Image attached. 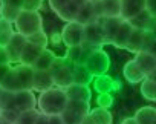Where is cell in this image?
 <instances>
[{"instance_id": "cell-1", "label": "cell", "mask_w": 156, "mask_h": 124, "mask_svg": "<svg viewBox=\"0 0 156 124\" xmlns=\"http://www.w3.org/2000/svg\"><path fill=\"white\" fill-rule=\"evenodd\" d=\"M67 95L64 89L60 87H51L44 92H40L37 98L38 110L44 115H61V112L67 106Z\"/></svg>"}, {"instance_id": "cell-2", "label": "cell", "mask_w": 156, "mask_h": 124, "mask_svg": "<svg viewBox=\"0 0 156 124\" xmlns=\"http://www.w3.org/2000/svg\"><path fill=\"white\" fill-rule=\"evenodd\" d=\"M14 29H16V32H19L25 37H29L43 29V19L38 11L22 9L17 20L14 22Z\"/></svg>"}, {"instance_id": "cell-3", "label": "cell", "mask_w": 156, "mask_h": 124, "mask_svg": "<svg viewBox=\"0 0 156 124\" xmlns=\"http://www.w3.org/2000/svg\"><path fill=\"white\" fill-rule=\"evenodd\" d=\"M73 68L75 65H70L64 57H57L49 69L54 80V86L60 89H66L67 86H70L73 83Z\"/></svg>"}, {"instance_id": "cell-4", "label": "cell", "mask_w": 156, "mask_h": 124, "mask_svg": "<svg viewBox=\"0 0 156 124\" xmlns=\"http://www.w3.org/2000/svg\"><path fill=\"white\" fill-rule=\"evenodd\" d=\"M89 112H90V103L69 100L66 109L61 112V119L64 124H81L83 118L89 115Z\"/></svg>"}, {"instance_id": "cell-5", "label": "cell", "mask_w": 156, "mask_h": 124, "mask_svg": "<svg viewBox=\"0 0 156 124\" xmlns=\"http://www.w3.org/2000/svg\"><path fill=\"white\" fill-rule=\"evenodd\" d=\"M84 66L87 68V71L94 75V77H100V75H104L109 68H110V57L106 51H103L101 48L100 49H95L89 54V57L86 58L84 61Z\"/></svg>"}, {"instance_id": "cell-6", "label": "cell", "mask_w": 156, "mask_h": 124, "mask_svg": "<svg viewBox=\"0 0 156 124\" xmlns=\"http://www.w3.org/2000/svg\"><path fill=\"white\" fill-rule=\"evenodd\" d=\"M61 41L67 48L81 46L84 41V26L78 22H69L61 29Z\"/></svg>"}, {"instance_id": "cell-7", "label": "cell", "mask_w": 156, "mask_h": 124, "mask_svg": "<svg viewBox=\"0 0 156 124\" xmlns=\"http://www.w3.org/2000/svg\"><path fill=\"white\" fill-rule=\"evenodd\" d=\"M51 9L66 23L75 22L80 6L73 3V0H49Z\"/></svg>"}, {"instance_id": "cell-8", "label": "cell", "mask_w": 156, "mask_h": 124, "mask_svg": "<svg viewBox=\"0 0 156 124\" xmlns=\"http://www.w3.org/2000/svg\"><path fill=\"white\" fill-rule=\"evenodd\" d=\"M84 43L90 44L95 49H100L103 44H106V38H104V32H103L100 19L97 22L84 25Z\"/></svg>"}, {"instance_id": "cell-9", "label": "cell", "mask_w": 156, "mask_h": 124, "mask_svg": "<svg viewBox=\"0 0 156 124\" xmlns=\"http://www.w3.org/2000/svg\"><path fill=\"white\" fill-rule=\"evenodd\" d=\"M154 37L153 32L150 31H141V29H133L132 34H130V38L126 44V49L129 52H133V54H138L141 51L145 49V46L148 44V41Z\"/></svg>"}, {"instance_id": "cell-10", "label": "cell", "mask_w": 156, "mask_h": 124, "mask_svg": "<svg viewBox=\"0 0 156 124\" xmlns=\"http://www.w3.org/2000/svg\"><path fill=\"white\" fill-rule=\"evenodd\" d=\"M25 44H26V37L19 34V32H14L9 43L5 46L8 54H9V58H11V65L12 63H20V55H22V51H23Z\"/></svg>"}, {"instance_id": "cell-11", "label": "cell", "mask_w": 156, "mask_h": 124, "mask_svg": "<svg viewBox=\"0 0 156 124\" xmlns=\"http://www.w3.org/2000/svg\"><path fill=\"white\" fill-rule=\"evenodd\" d=\"M127 22L133 26V29L150 31V32H153V31H154V26H156V19H154L147 9H144L142 12H139L138 16H135L133 19H130V20H127Z\"/></svg>"}, {"instance_id": "cell-12", "label": "cell", "mask_w": 156, "mask_h": 124, "mask_svg": "<svg viewBox=\"0 0 156 124\" xmlns=\"http://www.w3.org/2000/svg\"><path fill=\"white\" fill-rule=\"evenodd\" d=\"M145 9V0H121V19L130 20Z\"/></svg>"}, {"instance_id": "cell-13", "label": "cell", "mask_w": 156, "mask_h": 124, "mask_svg": "<svg viewBox=\"0 0 156 124\" xmlns=\"http://www.w3.org/2000/svg\"><path fill=\"white\" fill-rule=\"evenodd\" d=\"M16 107L20 112L37 109V98L34 95V90H19L16 94Z\"/></svg>"}, {"instance_id": "cell-14", "label": "cell", "mask_w": 156, "mask_h": 124, "mask_svg": "<svg viewBox=\"0 0 156 124\" xmlns=\"http://www.w3.org/2000/svg\"><path fill=\"white\" fill-rule=\"evenodd\" d=\"M100 23H101V28H103V32H104V38H106V44L112 43L113 37L116 35L121 23H122V19L121 17H103L100 19Z\"/></svg>"}, {"instance_id": "cell-15", "label": "cell", "mask_w": 156, "mask_h": 124, "mask_svg": "<svg viewBox=\"0 0 156 124\" xmlns=\"http://www.w3.org/2000/svg\"><path fill=\"white\" fill-rule=\"evenodd\" d=\"M133 60L136 61V65L141 68V71L145 74V77H148L156 69V57L151 55L147 51H141V52L135 54V58Z\"/></svg>"}, {"instance_id": "cell-16", "label": "cell", "mask_w": 156, "mask_h": 124, "mask_svg": "<svg viewBox=\"0 0 156 124\" xmlns=\"http://www.w3.org/2000/svg\"><path fill=\"white\" fill-rule=\"evenodd\" d=\"M64 90H66V95H67L69 100L87 101V103H90V100H92V90L89 89V86H83V84H75V83H72V84L67 86Z\"/></svg>"}, {"instance_id": "cell-17", "label": "cell", "mask_w": 156, "mask_h": 124, "mask_svg": "<svg viewBox=\"0 0 156 124\" xmlns=\"http://www.w3.org/2000/svg\"><path fill=\"white\" fill-rule=\"evenodd\" d=\"M122 75L124 78L130 83V84H136V83H141L144 78H145V74L141 71V68L136 65L135 60H130L124 65L122 68Z\"/></svg>"}, {"instance_id": "cell-18", "label": "cell", "mask_w": 156, "mask_h": 124, "mask_svg": "<svg viewBox=\"0 0 156 124\" xmlns=\"http://www.w3.org/2000/svg\"><path fill=\"white\" fill-rule=\"evenodd\" d=\"M54 87V80L49 71H34V81H32V90L44 92L48 89Z\"/></svg>"}, {"instance_id": "cell-19", "label": "cell", "mask_w": 156, "mask_h": 124, "mask_svg": "<svg viewBox=\"0 0 156 124\" xmlns=\"http://www.w3.org/2000/svg\"><path fill=\"white\" fill-rule=\"evenodd\" d=\"M44 49L37 46V44H32L26 40V44L22 51V55H20V65H26V66H32L37 58L40 57V54L43 52Z\"/></svg>"}, {"instance_id": "cell-20", "label": "cell", "mask_w": 156, "mask_h": 124, "mask_svg": "<svg viewBox=\"0 0 156 124\" xmlns=\"http://www.w3.org/2000/svg\"><path fill=\"white\" fill-rule=\"evenodd\" d=\"M97 20H98V17H97V12H95V5H94V2H90V0L80 6L78 14H76V19H75V22L81 23L83 26L89 25L92 22H97Z\"/></svg>"}, {"instance_id": "cell-21", "label": "cell", "mask_w": 156, "mask_h": 124, "mask_svg": "<svg viewBox=\"0 0 156 124\" xmlns=\"http://www.w3.org/2000/svg\"><path fill=\"white\" fill-rule=\"evenodd\" d=\"M132 31H133V26L127 20H122V23H121V26H119V29H118V32L113 37V40H112L110 44L115 46V48H118V49H126V44H127V41L130 38Z\"/></svg>"}, {"instance_id": "cell-22", "label": "cell", "mask_w": 156, "mask_h": 124, "mask_svg": "<svg viewBox=\"0 0 156 124\" xmlns=\"http://www.w3.org/2000/svg\"><path fill=\"white\" fill-rule=\"evenodd\" d=\"M14 69L17 71L19 80H20V83H22V89H25V90H32L34 68H32V66H26V65H19V66H14Z\"/></svg>"}, {"instance_id": "cell-23", "label": "cell", "mask_w": 156, "mask_h": 124, "mask_svg": "<svg viewBox=\"0 0 156 124\" xmlns=\"http://www.w3.org/2000/svg\"><path fill=\"white\" fill-rule=\"evenodd\" d=\"M0 87H2L3 90L14 92V94H17L19 90H23L22 89V83L19 80V75H17V71L14 68H11V71L6 74V77L3 78V81L0 83Z\"/></svg>"}, {"instance_id": "cell-24", "label": "cell", "mask_w": 156, "mask_h": 124, "mask_svg": "<svg viewBox=\"0 0 156 124\" xmlns=\"http://www.w3.org/2000/svg\"><path fill=\"white\" fill-rule=\"evenodd\" d=\"M55 58H57V55H55L51 49L46 48V49L40 54V57L37 58V61L32 65V68H34V71H49Z\"/></svg>"}, {"instance_id": "cell-25", "label": "cell", "mask_w": 156, "mask_h": 124, "mask_svg": "<svg viewBox=\"0 0 156 124\" xmlns=\"http://www.w3.org/2000/svg\"><path fill=\"white\" fill-rule=\"evenodd\" d=\"M103 17H121V0H101Z\"/></svg>"}, {"instance_id": "cell-26", "label": "cell", "mask_w": 156, "mask_h": 124, "mask_svg": "<svg viewBox=\"0 0 156 124\" xmlns=\"http://www.w3.org/2000/svg\"><path fill=\"white\" fill-rule=\"evenodd\" d=\"M92 81H94V75L87 71V68L84 65H76L73 68V83L75 84L89 86Z\"/></svg>"}, {"instance_id": "cell-27", "label": "cell", "mask_w": 156, "mask_h": 124, "mask_svg": "<svg viewBox=\"0 0 156 124\" xmlns=\"http://www.w3.org/2000/svg\"><path fill=\"white\" fill-rule=\"evenodd\" d=\"M89 115H90L94 124H112V121H113L110 110H109V109H104V107L90 109Z\"/></svg>"}, {"instance_id": "cell-28", "label": "cell", "mask_w": 156, "mask_h": 124, "mask_svg": "<svg viewBox=\"0 0 156 124\" xmlns=\"http://www.w3.org/2000/svg\"><path fill=\"white\" fill-rule=\"evenodd\" d=\"M154 112H156V107H153V106H145V107L138 109L133 118H135L136 124H153Z\"/></svg>"}, {"instance_id": "cell-29", "label": "cell", "mask_w": 156, "mask_h": 124, "mask_svg": "<svg viewBox=\"0 0 156 124\" xmlns=\"http://www.w3.org/2000/svg\"><path fill=\"white\" fill-rule=\"evenodd\" d=\"M94 87L98 94H110L113 89V80L106 74L100 77H94Z\"/></svg>"}, {"instance_id": "cell-30", "label": "cell", "mask_w": 156, "mask_h": 124, "mask_svg": "<svg viewBox=\"0 0 156 124\" xmlns=\"http://www.w3.org/2000/svg\"><path fill=\"white\" fill-rule=\"evenodd\" d=\"M14 32H16V29H14L12 23L0 17V46H6L9 43L11 37L14 35Z\"/></svg>"}, {"instance_id": "cell-31", "label": "cell", "mask_w": 156, "mask_h": 124, "mask_svg": "<svg viewBox=\"0 0 156 124\" xmlns=\"http://www.w3.org/2000/svg\"><path fill=\"white\" fill-rule=\"evenodd\" d=\"M141 94L148 101H156V80L145 77L141 81Z\"/></svg>"}, {"instance_id": "cell-32", "label": "cell", "mask_w": 156, "mask_h": 124, "mask_svg": "<svg viewBox=\"0 0 156 124\" xmlns=\"http://www.w3.org/2000/svg\"><path fill=\"white\" fill-rule=\"evenodd\" d=\"M22 12V9L19 8H14V6H9V5H3V3H0V17L14 23L19 17V14Z\"/></svg>"}, {"instance_id": "cell-33", "label": "cell", "mask_w": 156, "mask_h": 124, "mask_svg": "<svg viewBox=\"0 0 156 124\" xmlns=\"http://www.w3.org/2000/svg\"><path fill=\"white\" fill-rule=\"evenodd\" d=\"M40 115V110L32 109V110H26V112H20L16 124H35L37 118Z\"/></svg>"}, {"instance_id": "cell-34", "label": "cell", "mask_w": 156, "mask_h": 124, "mask_svg": "<svg viewBox=\"0 0 156 124\" xmlns=\"http://www.w3.org/2000/svg\"><path fill=\"white\" fill-rule=\"evenodd\" d=\"M0 107H2V110L3 109H14L16 107V94L8 92V90H2V94H0Z\"/></svg>"}, {"instance_id": "cell-35", "label": "cell", "mask_w": 156, "mask_h": 124, "mask_svg": "<svg viewBox=\"0 0 156 124\" xmlns=\"http://www.w3.org/2000/svg\"><path fill=\"white\" fill-rule=\"evenodd\" d=\"M26 40L29 43H32V44H37V46L43 48V49H46L48 43H49V38H48V35H46V32L43 29L35 32V34H32V35H29V37H26Z\"/></svg>"}, {"instance_id": "cell-36", "label": "cell", "mask_w": 156, "mask_h": 124, "mask_svg": "<svg viewBox=\"0 0 156 124\" xmlns=\"http://www.w3.org/2000/svg\"><path fill=\"white\" fill-rule=\"evenodd\" d=\"M97 104H98V107L109 109V107L113 104V97H112V94H100L98 98H97Z\"/></svg>"}, {"instance_id": "cell-37", "label": "cell", "mask_w": 156, "mask_h": 124, "mask_svg": "<svg viewBox=\"0 0 156 124\" xmlns=\"http://www.w3.org/2000/svg\"><path fill=\"white\" fill-rule=\"evenodd\" d=\"M44 0H23V9L28 11H38Z\"/></svg>"}, {"instance_id": "cell-38", "label": "cell", "mask_w": 156, "mask_h": 124, "mask_svg": "<svg viewBox=\"0 0 156 124\" xmlns=\"http://www.w3.org/2000/svg\"><path fill=\"white\" fill-rule=\"evenodd\" d=\"M0 113H2L5 118H8L9 121H12V122L16 124V121H17V118H19V115H20V110L16 109V107H14V109H3Z\"/></svg>"}, {"instance_id": "cell-39", "label": "cell", "mask_w": 156, "mask_h": 124, "mask_svg": "<svg viewBox=\"0 0 156 124\" xmlns=\"http://www.w3.org/2000/svg\"><path fill=\"white\" fill-rule=\"evenodd\" d=\"M0 65H11V58L5 46H0Z\"/></svg>"}, {"instance_id": "cell-40", "label": "cell", "mask_w": 156, "mask_h": 124, "mask_svg": "<svg viewBox=\"0 0 156 124\" xmlns=\"http://www.w3.org/2000/svg\"><path fill=\"white\" fill-rule=\"evenodd\" d=\"M0 3L9 5V6H14V8H19V9H23V0H0Z\"/></svg>"}, {"instance_id": "cell-41", "label": "cell", "mask_w": 156, "mask_h": 124, "mask_svg": "<svg viewBox=\"0 0 156 124\" xmlns=\"http://www.w3.org/2000/svg\"><path fill=\"white\" fill-rule=\"evenodd\" d=\"M145 9L156 19V0H145Z\"/></svg>"}, {"instance_id": "cell-42", "label": "cell", "mask_w": 156, "mask_h": 124, "mask_svg": "<svg viewBox=\"0 0 156 124\" xmlns=\"http://www.w3.org/2000/svg\"><path fill=\"white\" fill-rule=\"evenodd\" d=\"M144 51H147V52H150L151 55H154V57H156V35L148 41V44L145 46V49H144Z\"/></svg>"}, {"instance_id": "cell-43", "label": "cell", "mask_w": 156, "mask_h": 124, "mask_svg": "<svg viewBox=\"0 0 156 124\" xmlns=\"http://www.w3.org/2000/svg\"><path fill=\"white\" fill-rule=\"evenodd\" d=\"M11 65H0V83L3 81V78L6 77V74L11 71Z\"/></svg>"}, {"instance_id": "cell-44", "label": "cell", "mask_w": 156, "mask_h": 124, "mask_svg": "<svg viewBox=\"0 0 156 124\" xmlns=\"http://www.w3.org/2000/svg\"><path fill=\"white\" fill-rule=\"evenodd\" d=\"M49 124H64L61 115H49Z\"/></svg>"}, {"instance_id": "cell-45", "label": "cell", "mask_w": 156, "mask_h": 124, "mask_svg": "<svg viewBox=\"0 0 156 124\" xmlns=\"http://www.w3.org/2000/svg\"><path fill=\"white\" fill-rule=\"evenodd\" d=\"M35 124H49V115H44V113L40 112V115H38Z\"/></svg>"}, {"instance_id": "cell-46", "label": "cell", "mask_w": 156, "mask_h": 124, "mask_svg": "<svg viewBox=\"0 0 156 124\" xmlns=\"http://www.w3.org/2000/svg\"><path fill=\"white\" fill-rule=\"evenodd\" d=\"M119 124H136V121H135V118H133V116H130V118H126V119H122Z\"/></svg>"}, {"instance_id": "cell-47", "label": "cell", "mask_w": 156, "mask_h": 124, "mask_svg": "<svg viewBox=\"0 0 156 124\" xmlns=\"http://www.w3.org/2000/svg\"><path fill=\"white\" fill-rule=\"evenodd\" d=\"M0 124H14L12 121H9L8 118H5L2 113H0Z\"/></svg>"}, {"instance_id": "cell-48", "label": "cell", "mask_w": 156, "mask_h": 124, "mask_svg": "<svg viewBox=\"0 0 156 124\" xmlns=\"http://www.w3.org/2000/svg\"><path fill=\"white\" fill-rule=\"evenodd\" d=\"M81 124H94V121H92V118H90V115H86V116L83 118V121H81Z\"/></svg>"}, {"instance_id": "cell-49", "label": "cell", "mask_w": 156, "mask_h": 124, "mask_svg": "<svg viewBox=\"0 0 156 124\" xmlns=\"http://www.w3.org/2000/svg\"><path fill=\"white\" fill-rule=\"evenodd\" d=\"M86 2H89V0H73V3H75V5H78V6H81V5H84Z\"/></svg>"}, {"instance_id": "cell-50", "label": "cell", "mask_w": 156, "mask_h": 124, "mask_svg": "<svg viewBox=\"0 0 156 124\" xmlns=\"http://www.w3.org/2000/svg\"><path fill=\"white\" fill-rule=\"evenodd\" d=\"M153 124H156V112H154V118H153Z\"/></svg>"}, {"instance_id": "cell-51", "label": "cell", "mask_w": 156, "mask_h": 124, "mask_svg": "<svg viewBox=\"0 0 156 124\" xmlns=\"http://www.w3.org/2000/svg\"><path fill=\"white\" fill-rule=\"evenodd\" d=\"M90 2H101V0H90Z\"/></svg>"}, {"instance_id": "cell-52", "label": "cell", "mask_w": 156, "mask_h": 124, "mask_svg": "<svg viewBox=\"0 0 156 124\" xmlns=\"http://www.w3.org/2000/svg\"><path fill=\"white\" fill-rule=\"evenodd\" d=\"M0 112H2V107H0Z\"/></svg>"}]
</instances>
